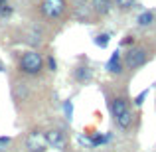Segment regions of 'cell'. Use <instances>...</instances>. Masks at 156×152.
Instances as JSON below:
<instances>
[{
	"mask_svg": "<svg viewBox=\"0 0 156 152\" xmlns=\"http://www.w3.org/2000/svg\"><path fill=\"white\" fill-rule=\"evenodd\" d=\"M152 53L146 46H140V44H133L129 50L125 51V57H122V63H125V69L129 71H136V69L144 67L150 61Z\"/></svg>",
	"mask_w": 156,
	"mask_h": 152,
	"instance_id": "obj_1",
	"label": "cell"
},
{
	"mask_svg": "<svg viewBox=\"0 0 156 152\" xmlns=\"http://www.w3.org/2000/svg\"><path fill=\"white\" fill-rule=\"evenodd\" d=\"M38 10L42 20H46L50 24L59 22L67 14V0H40Z\"/></svg>",
	"mask_w": 156,
	"mask_h": 152,
	"instance_id": "obj_2",
	"label": "cell"
},
{
	"mask_svg": "<svg viewBox=\"0 0 156 152\" xmlns=\"http://www.w3.org/2000/svg\"><path fill=\"white\" fill-rule=\"evenodd\" d=\"M18 69H20V73L30 75V77L40 75V73L44 71V57H42V53L36 51V50L24 51L22 55H20V59H18Z\"/></svg>",
	"mask_w": 156,
	"mask_h": 152,
	"instance_id": "obj_3",
	"label": "cell"
},
{
	"mask_svg": "<svg viewBox=\"0 0 156 152\" xmlns=\"http://www.w3.org/2000/svg\"><path fill=\"white\" fill-rule=\"evenodd\" d=\"M107 109H109L113 121L117 117H121L122 113L130 111V99L126 93H119V95H113V97H107Z\"/></svg>",
	"mask_w": 156,
	"mask_h": 152,
	"instance_id": "obj_4",
	"label": "cell"
},
{
	"mask_svg": "<svg viewBox=\"0 0 156 152\" xmlns=\"http://www.w3.org/2000/svg\"><path fill=\"white\" fill-rule=\"evenodd\" d=\"M44 138H46L48 148L53 150H65L67 148V133L63 129H50L44 133Z\"/></svg>",
	"mask_w": 156,
	"mask_h": 152,
	"instance_id": "obj_5",
	"label": "cell"
},
{
	"mask_svg": "<svg viewBox=\"0 0 156 152\" xmlns=\"http://www.w3.org/2000/svg\"><path fill=\"white\" fill-rule=\"evenodd\" d=\"M24 146H26L28 152H46L48 150L44 133H40V130H30L24 136Z\"/></svg>",
	"mask_w": 156,
	"mask_h": 152,
	"instance_id": "obj_6",
	"label": "cell"
},
{
	"mask_svg": "<svg viewBox=\"0 0 156 152\" xmlns=\"http://www.w3.org/2000/svg\"><path fill=\"white\" fill-rule=\"evenodd\" d=\"M93 75H95V69L91 65H83V63H77L71 71V77L81 85H87L93 81Z\"/></svg>",
	"mask_w": 156,
	"mask_h": 152,
	"instance_id": "obj_7",
	"label": "cell"
},
{
	"mask_svg": "<svg viewBox=\"0 0 156 152\" xmlns=\"http://www.w3.org/2000/svg\"><path fill=\"white\" fill-rule=\"evenodd\" d=\"M105 69L109 75H121L122 71H125V63H122V53L121 50H115L111 53L109 61L105 63Z\"/></svg>",
	"mask_w": 156,
	"mask_h": 152,
	"instance_id": "obj_8",
	"label": "cell"
},
{
	"mask_svg": "<svg viewBox=\"0 0 156 152\" xmlns=\"http://www.w3.org/2000/svg\"><path fill=\"white\" fill-rule=\"evenodd\" d=\"M89 6H91L95 18H105L113 12V0H89Z\"/></svg>",
	"mask_w": 156,
	"mask_h": 152,
	"instance_id": "obj_9",
	"label": "cell"
},
{
	"mask_svg": "<svg viewBox=\"0 0 156 152\" xmlns=\"http://www.w3.org/2000/svg\"><path fill=\"white\" fill-rule=\"evenodd\" d=\"M73 10H75V18L79 20V22H83V24H93L95 14H93L89 2H87V4H81V6H73Z\"/></svg>",
	"mask_w": 156,
	"mask_h": 152,
	"instance_id": "obj_10",
	"label": "cell"
},
{
	"mask_svg": "<svg viewBox=\"0 0 156 152\" xmlns=\"http://www.w3.org/2000/svg\"><path fill=\"white\" fill-rule=\"evenodd\" d=\"M115 125H117V129L122 130V133L130 130V129H133V125H134V115H133V111H126V113H122L121 117H117V118H115Z\"/></svg>",
	"mask_w": 156,
	"mask_h": 152,
	"instance_id": "obj_11",
	"label": "cell"
},
{
	"mask_svg": "<svg viewBox=\"0 0 156 152\" xmlns=\"http://www.w3.org/2000/svg\"><path fill=\"white\" fill-rule=\"evenodd\" d=\"M154 24V12L152 10H144L136 16V26L138 28H150Z\"/></svg>",
	"mask_w": 156,
	"mask_h": 152,
	"instance_id": "obj_12",
	"label": "cell"
},
{
	"mask_svg": "<svg viewBox=\"0 0 156 152\" xmlns=\"http://www.w3.org/2000/svg\"><path fill=\"white\" fill-rule=\"evenodd\" d=\"M93 44H95L97 48H101V50L109 48V44H111V34H109V32H101V34H97L95 38H93Z\"/></svg>",
	"mask_w": 156,
	"mask_h": 152,
	"instance_id": "obj_13",
	"label": "cell"
},
{
	"mask_svg": "<svg viewBox=\"0 0 156 152\" xmlns=\"http://www.w3.org/2000/svg\"><path fill=\"white\" fill-rule=\"evenodd\" d=\"M61 111H63L65 121H71V118H73V101L71 99H65L63 103H61Z\"/></svg>",
	"mask_w": 156,
	"mask_h": 152,
	"instance_id": "obj_14",
	"label": "cell"
},
{
	"mask_svg": "<svg viewBox=\"0 0 156 152\" xmlns=\"http://www.w3.org/2000/svg\"><path fill=\"white\" fill-rule=\"evenodd\" d=\"M113 4H115V6H117L121 12H129V10H133L134 0H113Z\"/></svg>",
	"mask_w": 156,
	"mask_h": 152,
	"instance_id": "obj_15",
	"label": "cell"
},
{
	"mask_svg": "<svg viewBox=\"0 0 156 152\" xmlns=\"http://www.w3.org/2000/svg\"><path fill=\"white\" fill-rule=\"evenodd\" d=\"M44 63H46V69L50 73H55L57 71V59H55V55H53V53L46 55V61H44Z\"/></svg>",
	"mask_w": 156,
	"mask_h": 152,
	"instance_id": "obj_16",
	"label": "cell"
},
{
	"mask_svg": "<svg viewBox=\"0 0 156 152\" xmlns=\"http://www.w3.org/2000/svg\"><path fill=\"white\" fill-rule=\"evenodd\" d=\"M12 14H14V6H12L10 2H8L6 6H2V8H0V18H2V20L12 18Z\"/></svg>",
	"mask_w": 156,
	"mask_h": 152,
	"instance_id": "obj_17",
	"label": "cell"
},
{
	"mask_svg": "<svg viewBox=\"0 0 156 152\" xmlns=\"http://www.w3.org/2000/svg\"><path fill=\"white\" fill-rule=\"evenodd\" d=\"M146 97H148V89H144L142 93H138V95L133 99V103H134L136 107H142V103H144V99H146Z\"/></svg>",
	"mask_w": 156,
	"mask_h": 152,
	"instance_id": "obj_18",
	"label": "cell"
},
{
	"mask_svg": "<svg viewBox=\"0 0 156 152\" xmlns=\"http://www.w3.org/2000/svg\"><path fill=\"white\" fill-rule=\"evenodd\" d=\"M133 44H134V36H130V34H129V36H125V38L121 40V48H125V46H126V48H130Z\"/></svg>",
	"mask_w": 156,
	"mask_h": 152,
	"instance_id": "obj_19",
	"label": "cell"
},
{
	"mask_svg": "<svg viewBox=\"0 0 156 152\" xmlns=\"http://www.w3.org/2000/svg\"><path fill=\"white\" fill-rule=\"evenodd\" d=\"M10 144V136H0V146H8Z\"/></svg>",
	"mask_w": 156,
	"mask_h": 152,
	"instance_id": "obj_20",
	"label": "cell"
},
{
	"mask_svg": "<svg viewBox=\"0 0 156 152\" xmlns=\"http://www.w3.org/2000/svg\"><path fill=\"white\" fill-rule=\"evenodd\" d=\"M71 2V6H81V4H87L89 0H69Z\"/></svg>",
	"mask_w": 156,
	"mask_h": 152,
	"instance_id": "obj_21",
	"label": "cell"
},
{
	"mask_svg": "<svg viewBox=\"0 0 156 152\" xmlns=\"http://www.w3.org/2000/svg\"><path fill=\"white\" fill-rule=\"evenodd\" d=\"M8 2H10V0H0V8H2V6H6Z\"/></svg>",
	"mask_w": 156,
	"mask_h": 152,
	"instance_id": "obj_22",
	"label": "cell"
},
{
	"mask_svg": "<svg viewBox=\"0 0 156 152\" xmlns=\"http://www.w3.org/2000/svg\"><path fill=\"white\" fill-rule=\"evenodd\" d=\"M0 71H4V63H2V61H0Z\"/></svg>",
	"mask_w": 156,
	"mask_h": 152,
	"instance_id": "obj_23",
	"label": "cell"
},
{
	"mask_svg": "<svg viewBox=\"0 0 156 152\" xmlns=\"http://www.w3.org/2000/svg\"><path fill=\"white\" fill-rule=\"evenodd\" d=\"M154 22H156V12H154Z\"/></svg>",
	"mask_w": 156,
	"mask_h": 152,
	"instance_id": "obj_24",
	"label": "cell"
}]
</instances>
